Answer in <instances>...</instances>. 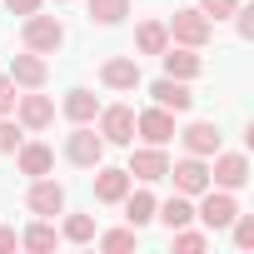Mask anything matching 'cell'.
I'll list each match as a JSON object with an SVG mask.
<instances>
[{
    "label": "cell",
    "mask_w": 254,
    "mask_h": 254,
    "mask_svg": "<svg viewBox=\"0 0 254 254\" xmlns=\"http://www.w3.org/2000/svg\"><path fill=\"white\" fill-rule=\"evenodd\" d=\"M165 30H170V45H190V50H204V45L214 40V20H204L199 5L175 10V15L165 20Z\"/></svg>",
    "instance_id": "1"
},
{
    "label": "cell",
    "mask_w": 254,
    "mask_h": 254,
    "mask_svg": "<svg viewBox=\"0 0 254 254\" xmlns=\"http://www.w3.org/2000/svg\"><path fill=\"white\" fill-rule=\"evenodd\" d=\"M209 160H214L209 165V185L214 190H244L249 185V160L239 150H214Z\"/></svg>",
    "instance_id": "9"
},
{
    "label": "cell",
    "mask_w": 254,
    "mask_h": 254,
    "mask_svg": "<svg viewBox=\"0 0 254 254\" xmlns=\"http://www.w3.org/2000/svg\"><path fill=\"white\" fill-rule=\"evenodd\" d=\"M229 20H234V30H239V40H254V5H239V10L229 15Z\"/></svg>",
    "instance_id": "31"
},
{
    "label": "cell",
    "mask_w": 254,
    "mask_h": 254,
    "mask_svg": "<svg viewBox=\"0 0 254 254\" xmlns=\"http://www.w3.org/2000/svg\"><path fill=\"white\" fill-rule=\"evenodd\" d=\"M55 244H60V229L50 219H35V224L20 229V249H30V254H50Z\"/></svg>",
    "instance_id": "21"
},
{
    "label": "cell",
    "mask_w": 254,
    "mask_h": 254,
    "mask_svg": "<svg viewBox=\"0 0 254 254\" xmlns=\"http://www.w3.org/2000/svg\"><path fill=\"white\" fill-rule=\"evenodd\" d=\"M130 170L125 165H95V199L100 204H120L125 194H130Z\"/></svg>",
    "instance_id": "15"
},
{
    "label": "cell",
    "mask_w": 254,
    "mask_h": 254,
    "mask_svg": "<svg viewBox=\"0 0 254 254\" xmlns=\"http://www.w3.org/2000/svg\"><path fill=\"white\" fill-rule=\"evenodd\" d=\"M5 249H20V234L10 224H0V254H5Z\"/></svg>",
    "instance_id": "34"
},
{
    "label": "cell",
    "mask_w": 254,
    "mask_h": 254,
    "mask_svg": "<svg viewBox=\"0 0 254 254\" xmlns=\"http://www.w3.org/2000/svg\"><path fill=\"white\" fill-rule=\"evenodd\" d=\"M105 145H135V105H100V115L90 120Z\"/></svg>",
    "instance_id": "4"
},
{
    "label": "cell",
    "mask_w": 254,
    "mask_h": 254,
    "mask_svg": "<svg viewBox=\"0 0 254 254\" xmlns=\"http://www.w3.org/2000/svg\"><path fill=\"white\" fill-rule=\"evenodd\" d=\"M175 135H180L185 155H199V160H209V155L219 150V125H214V120H190L185 130H175Z\"/></svg>",
    "instance_id": "14"
},
{
    "label": "cell",
    "mask_w": 254,
    "mask_h": 254,
    "mask_svg": "<svg viewBox=\"0 0 254 254\" xmlns=\"http://www.w3.org/2000/svg\"><path fill=\"white\" fill-rule=\"evenodd\" d=\"M135 135L145 145H170L175 140V115L165 105H150V110H135Z\"/></svg>",
    "instance_id": "12"
},
{
    "label": "cell",
    "mask_w": 254,
    "mask_h": 254,
    "mask_svg": "<svg viewBox=\"0 0 254 254\" xmlns=\"http://www.w3.org/2000/svg\"><path fill=\"white\" fill-rule=\"evenodd\" d=\"M60 110H65L70 125H90V120L100 115V95L85 90V85H75V90H65V105H60Z\"/></svg>",
    "instance_id": "19"
},
{
    "label": "cell",
    "mask_w": 254,
    "mask_h": 254,
    "mask_svg": "<svg viewBox=\"0 0 254 254\" xmlns=\"http://www.w3.org/2000/svg\"><path fill=\"white\" fill-rule=\"evenodd\" d=\"M60 239L65 244H95V214H65Z\"/></svg>",
    "instance_id": "25"
},
{
    "label": "cell",
    "mask_w": 254,
    "mask_h": 254,
    "mask_svg": "<svg viewBox=\"0 0 254 254\" xmlns=\"http://www.w3.org/2000/svg\"><path fill=\"white\" fill-rule=\"evenodd\" d=\"M160 65H165V75H175V80H199V70H204L199 50H190V45H165V50H160Z\"/></svg>",
    "instance_id": "18"
},
{
    "label": "cell",
    "mask_w": 254,
    "mask_h": 254,
    "mask_svg": "<svg viewBox=\"0 0 254 254\" xmlns=\"http://www.w3.org/2000/svg\"><path fill=\"white\" fill-rule=\"evenodd\" d=\"M100 85H105V90H115V95H130V90H140V85H145V70H140V60H135V55H110V60L100 65Z\"/></svg>",
    "instance_id": "8"
},
{
    "label": "cell",
    "mask_w": 254,
    "mask_h": 254,
    "mask_svg": "<svg viewBox=\"0 0 254 254\" xmlns=\"http://www.w3.org/2000/svg\"><path fill=\"white\" fill-rule=\"evenodd\" d=\"M25 209H30L35 219H55V214H65V185L50 180V175L30 180V190H25Z\"/></svg>",
    "instance_id": "7"
},
{
    "label": "cell",
    "mask_w": 254,
    "mask_h": 254,
    "mask_svg": "<svg viewBox=\"0 0 254 254\" xmlns=\"http://www.w3.org/2000/svg\"><path fill=\"white\" fill-rule=\"evenodd\" d=\"M165 45H170L165 20H140V25H135V50H140V55H160Z\"/></svg>",
    "instance_id": "23"
},
{
    "label": "cell",
    "mask_w": 254,
    "mask_h": 254,
    "mask_svg": "<svg viewBox=\"0 0 254 254\" xmlns=\"http://www.w3.org/2000/svg\"><path fill=\"white\" fill-rule=\"evenodd\" d=\"M150 95H155V105H165L170 115H185V110L194 105V90H190V80H175V75H160V80L150 85Z\"/></svg>",
    "instance_id": "17"
},
{
    "label": "cell",
    "mask_w": 254,
    "mask_h": 254,
    "mask_svg": "<svg viewBox=\"0 0 254 254\" xmlns=\"http://www.w3.org/2000/svg\"><path fill=\"white\" fill-rule=\"evenodd\" d=\"M229 234H234V244H239V249H254V214H244V209H239V214L229 219Z\"/></svg>",
    "instance_id": "29"
},
{
    "label": "cell",
    "mask_w": 254,
    "mask_h": 254,
    "mask_svg": "<svg viewBox=\"0 0 254 254\" xmlns=\"http://www.w3.org/2000/svg\"><path fill=\"white\" fill-rule=\"evenodd\" d=\"M239 10V0H199V15L204 20H229Z\"/></svg>",
    "instance_id": "30"
},
{
    "label": "cell",
    "mask_w": 254,
    "mask_h": 254,
    "mask_svg": "<svg viewBox=\"0 0 254 254\" xmlns=\"http://www.w3.org/2000/svg\"><path fill=\"white\" fill-rule=\"evenodd\" d=\"M40 5H45V0H5V10H10V15H35Z\"/></svg>",
    "instance_id": "33"
},
{
    "label": "cell",
    "mask_w": 254,
    "mask_h": 254,
    "mask_svg": "<svg viewBox=\"0 0 254 254\" xmlns=\"http://www.w3.org/2000/svg\"><path fill=\"white\" fill-rule=\"evenodd\" d=\"M95 244H100L105 254H130V249L140 244V229H135V224H125V229H105V234L95 229Z\"/></svg>",
    "instance_id": "24"
},
{
    "label": "cell",
    "mask_w": 254,
    "mask_h": 254,
    "mask_svg": "<svg viewBox=\"0 0 254 254\" xmlns=\"http://www.w3.org/2000/svg\"><path fill=\"white\" fill-rule=\"evenodd\" d=\"M130 15V0H90V25H120Z\"/></svg>",
    "instance_id": "26"
},
{
    "label": "cell",
    "mask_w": 254,
    "mask_h": 254,
    "mask_svg": "<svg viewBox=\"0 0 254 254\" xmlns=\"http://www.w3.org/2000/svg\"><path fill=\"white\" fill-rule=\"evenodd\" d=\"M55 5H70V0H55Z\"/></svg>",
    "instance_id": "35"
},
{
    "label": "cell",
    "mask_w": 254,
    "mask_h": 254,
    "mask_svg": "<svg viewBox=\"0 0 254 254\" xmlns=\"http://www.w3.org/2000/svg\"><path fill=\"white\" fill-rule=\"evenodd\" d=\"M130 180H140V185H160L165 175H170V155H165V145H140V150H130Z\"/></svg>",
    "instance_id": "10"
},
{
    "label": "cell",
    "mask_w": 254,
    "mask_h": 254,
    "mask_svg": "<svg viewBox=\"0 0 254 254\" xmlns=\"http://www.w3.org/2000/svg\"><path fill=\"white\" fill-rule=\"evenodd\" d=\"M15 120H20L25 135H40V130L55 125V100L40 95V90H20V95H15Z\"/></svg>",
    "instance_id": "5"
},
{
    "label": "cell",
    "mask_w": 254,
    "mask_h": 254,
    "mask_svg": "<svg viewBox=\"0 0 254 254\" xmlns=\"http://www.w3.org/2000/svg\"><path fill=\"white\" fill-rule=\"evenodd\" d=\"M194 199H199V204H194V219H199L209 234H214V229H229V219L239 214L234 190H214V185H209V190H204V194H194Z\"/></svg>",
    "instance_id": "3"
},
{
    "label": "cell",
    "mask_w": 254,
    "mask_h": 254,
    "mask_svg": "<svg viewBox=\"0 0 254 254\" xmlns=\"http://www.w3.org/2000/svg\"><path fill=\"white\" fill-rule=\"evenodd\" d=\"M120 204H125V219H130L135 229H145V224L155 219V204H160V199H155L150 190H135V185H130V194H125Z\"/></svg>",
    "instance_id": "22"
},
{
    "label": "cell",
    "mask_w": 254,
    "mask_h": 254,
    "mask_svg": "<svg viewBox=\"0 0 254 254\" xmlns=\"http://www.w3.org/2000/svg\"><path fill=\"white\" fill-rule=\"evenodd\" d=\"M20 45L25 50H35V55H55L60 45H65V25H60V15H25L20 20Z\"/></svg>",
    "instance_id": "2"
},
{
    "label": "cell",
    "mask_w": 254,
    "mask_h": 254,
    "mask_svg": "<svg viewBox=\"0 0 254 254\" xmlns=\"http://www.w3.org/2000/svg\"><path fill=\"white\" fill-rule=\"evenodd\" d=\"M15 95H20L15 80H10V75H0V115H15Z\"/></svg>",
    "instance_id": "32"
},
{
    "label": "cell",
    "mask_w": 254,
    "mask_h": 254,
    "mask_svg": "<svg viewBox=\"0 0 254 254\" xmlns=\"http://www.w3.org/2000/svg\"><path fill=\"white\" fill-rule=\"evenodd\" d=\"M10 80H15V90H45V80H50V65H45V55H35V50H20V55H10V70H5Z\"/></svg>",
    "instance_id": "13"
},
{
    "label": "cell",
    "mask_w": 254,
    "mask_h": 254,
    "mask_svg": "<svg viewBox=\"0 0 254 254\" xmlns=\"http://www.w3.org/2000/svg\"><path fill=\"white\" fill-rule=\"evenodd\" d=\"M20 140H25V130H20V120H10V115H0V155H15V150H20Z\"/></svg>",
    "instance_id": "28"
},
{
    "label": "cell",
    "mask_w": 254,
    "mask_h": 254,
    "mask_svg": "<svg viewBox=\"0 0 254 254\" xmlns=\"http://www.w3.org/2000/svg\"><path fill=\"white\" fill-rule=\"evenodd\" d=\"M15 170H20L25 180H40V175L55 170V150H50L45 140H20V150H15Z\"/></svg>",
    "instance_id": "16"
},
{
    "label": "cell",
    "mask_w": 254,
    "mask_h": 254,
    "mask_svg": "<svg viewBox=\"0 0 254 254\" xmlns=\"http://www.w3.org/2000/svg\"><path fill=\"white\" fill-rule=\"evenodd\" d=\"M155 219H160L165 229H185V224H194V199L175 190L170 199H160V204H155Z\"/></svg>",
    "instance_id": "20"
},
{
    "label": "cell",
    "mask_w": 254,
    "mask_h": 254,
    "mask_svg": "<svg viewBox=\"0 0 254 254\" xmlns=\"http://www.w3.org/2000/svg\"><path fill=\"white\" fill-rule=\"evenodd\" d=\"M170 239H175L180 254H199V249L209 244V229H190V224H185V229H170Z\"/></svg>",
    "instance_id": "27"
},
{
    "label": "cell",
    "mask_w": 254,
    "mask_h": 254,
    "mask_svg": "<svg viewBox=\"0 0 254 254\" xmlns=\"http://www.w3.org/2000/svg\"><path fill=\"white\" fill-rule=\"evenodd\" d=\"M65 160H70L75 170H95V165L105 160V140H100L95 125H75V130L65 135Z\"/></svg>",
    "instance_id": "6"
},
{
    "label": "cell",
    "mask_w": 254,
    "mask_h": 254,
    "mask_svg": "<svg viewBox=\"0 0 254 254\" xmlns=\"http://www.w3.org/2000/svg\"><path fill=\"white\" fill-rule=\"evenodd\" d=\"M165 180H175V190L180 194H204L209 190V160H199V155H185V160H170V175Z\"/></svg>",
    "instance_id": "11"
}]
</instances>
